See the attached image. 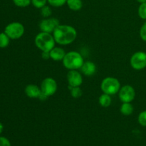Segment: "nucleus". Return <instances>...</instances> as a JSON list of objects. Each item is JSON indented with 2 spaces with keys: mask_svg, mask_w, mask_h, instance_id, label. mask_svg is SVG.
Here are the masks:
<instances>
[{
  "mask_svg": "<svg viewBox=\"0 0 146 146\" xmlns=\"http://www.w3.org/2000/svg\"><path fill=\"white\" fill-rule=\"evenodd\" d=\"M56 44L66 46L72 44L77 37V31L74 27L67 24H59L53 32Z\"/></svg>",
  "mask_w": 146,
  "mask_h": 146,
  "instance_id": "nucleus-1",
  "label": "nucleus"
},
{
  "mask_svg": "<svg viewBox=\"0 0 146 146\" xmlns=\"http://www.w3.org/2000/svg\"><path fill=\"white\" fill-rule=\"evenodd\" d=\"M34 43L37 48L41 51H50L55 47L56 41L54 36L49 33L41 31L36 36Z\"/></svg>",
  "mask_w": 146,
  "mask_h": 146,
  "instance_id": "nucleus-2",
  "label": "nucleus"
},
{
  "mask_svg": "<svg viewBox=\"0 0 146 146\" xmlns=\"http://www.w3.org/2000/svg\"><path fill=\"white\" fill-rule=\"evenodd\" d=\"M62 62L64 66L70 71L80 69L84 64V60L79 52L72 51L66 54Z\"/></svg>",
  "mask_w": 146,
  "mask_h": 146,
  "instance_id": "nucleus-3",
  "label": "nucleus"
},
{
  "mask_svg": "<svg viewBox=\"0 0 146 146\" xmlns=\"http://www.w3.org/2000/svg\"><path fill=\"white\" fill-rule=\"evenodd\" d=\"M101 89L104 94L110 96L115 95L121 89V83L118 78L108 76L104 78L101 84Z\"/></svg>",
  "mask_w": 146,
  "mask_h": 146,
  "instance_id": "nucleus-4",
  "label": "nucleus"
},
{
  "mask_svg": "<svg viewBox=\"0 0 146 146\" xmlns=\"http://www.w3.org/2000/svg\"><path fill=\"white\" fill-rule=\"evenodd\" d=\"M25 29L21 23L14 21L6 26L4 32L10 38V39L16 40L21 38L24 34Z\"/></svg>",
  "mask_w": 146,
  "mask_h": 146,
  "instance_id": "nucleus-5",
  "label": "nucleus"
},
{
  "mask_svg": "<svg viewBox=\"0 0 146 146\" xmlns=\"http://www.w3.org/2000/svg\"><path fill=\"white\" fill-rule=\"evenodd\" d=\"M40 88H41V93L48 98L56 93L58 85L54 78L47 77L41 81Z\"/></svg>",
  "mask_w": 146,
  "mask_h": 146,
  "instance_id": "nucleus-6",
  "label": "nucleus"
},
{
  "mask_svg": "<svg viewBox=\"0 0 146 146\" xmlns=\"http://www.w3.org/2000/svg\"><path fill=\"white\" fill-rule=\"evenodd\" d=\"M130 64L134 70L141 71L146 68V52L137 51L134 53L130 59Z\"/></svg>",
  "mask_w": 146,
  "mask_h": 146,
  "instance_id": "nucleus-7",
  "label": "nucleus"
},
{
  "mask_svg": "<svg viewBox=\"0 0 146 146\" xmlns=\"http://www.w3.org/2000/svg\"><path fill=\"white\" fill-rule=\"evenodd\" d=\"M136 93L131 85H125L121 87L118 92V98L122 103H131L135 98Z\"/></svg>",
  "mask_w": 146,
  "mask_h": 146,
  "instance_id": "nucleus-8",
  "label": "nucleus"
},
{
  "mask_svg": "<svg viewBox=\"0 0 146 146\" xmlns=\"http://www.w3.org/2000/svg\"><path fill=\"white\" fill-rule=\"evenodd\" d=\"M59 24L60 23L58 19L54 17L44 18L40 22L39 28L41 31L51 34Z\"/></svg>",
  "mask_w": 146,
  "mask_h": 146,
  "instance_id": "nucleus-9",
  "label": "nucleus"
},
{
  "mask_svg": "<svg viewBox=\"0 0 146 146\" xmlns=\"http://www.w3.org/2000/svg\"><path fill=\"white\" fill-rule=\"evenodd\" d=\"M68 88L81 86L83 84V77L78 70H70L67 74Z\"/></svg>",
  "mask_w": 146,
  "mask_h": 146,
  "instance_id": "nucleus-10",
  "label": "nucleus"
},
{
  "mask_svg": "<svg viewBox=\"0 0 146 146\" xmlns=\"http://www.w3.org/2000/svg\"><path fill=\"white\" fill-rule=\"evenodd\" d=\"M24 92L27 97L30 98H38L41 94V90L36 84H29L26 86Z\"/></svg>",
  "mask_w": 146,
  "mask_h": 146,
  "instance_id": "nucleus-11",
  "label": "nucleus"
},
{
  "mask_svg": "<svg viewBox=\"0 0 146 146\" xmlns=\"http://www.w3.org/2000/svg\"><path fill=\"white\" fill-rule=\"evenodd\" d=\"M80 69L84 75L86 76H91L96 74L97 68L96 65L94 62L91 61H84V64Z\"/></svg>",
  "mask_w": 146,
  "mask_h": 146,
  "instance_id": "nucleus-12",
  "label": "nucleus"
},
{
  "mask_svg": "<svg viewBox=\"0 0 146 146\" xmlns=\"http://www.w3.org/2000/svg\"><path fill=\"white\" fill-rule=\"evenodd\" d=\"M50 53V58L55 61H63L64 56H65L66 54L64 49L61 47H54L51 51H49Z\"/></svg>",
  "mask_w": 146,
  "mask_h": 146,
  "instance_id": "nucleus-13",
  "label": "nucleus"
},
{
  "mask_svg": "<svg viewBox=\"0 0 146 146\" xmlns=\"http://www.w3.org/2000/svg\"><path fill=\"white\" fill-rule=\"evenodd\" d=\"M98 103H99L100 106L103 108H108L111 105L112 103V98L111 96L108 94H101L98 98Z\"/></svg>",
  "mask_w": 146,
  "mask_h": 146,
  "instance_id": "nucleus-14",
  "label": "nucleus"
},
{
  "mask_svg": "<svg viewBox=\"0 0 146 146\" xmlns=\"http://www.w3.org/2000/svg\"><path fill=\"white\" fill-rule=\"evenodd\" d=\"M134 108L131 103H123L120 108V111L123 115H131L133 113Z\"/></svg>",
  "mask_w": 146,
  "mask_h": 146,
  "instance_id": "nucleus-15",
  "label": "nucleus"
},
{
  "mask_svg": "<svg viewBox=\"0 0 146 146\" xmlns=\"http://www.w3.org/2000/svg\"><path fill=\"white\" fill-rule=\"evenodd\" d=\"M66 4L70 9L74 11H79L83 7V2L81 0H67Z\"/></svg>",
  "mask_w": 146,
  "mask_h": 146,
  "instance_id": "nucleus-16",
  "label": "nucleus"
},
{
  "mask_svg": "<svg viewBox=\"0 0 146 146\" xmlns=\"http://www.w3.org/2000/svg\"><path fill=\"white\" fill-rule=\"evenodd\" d=\"M10 38L5 32L0 33V48H4L9 44Z\"/></svg>",
  "mask_w": 146,
  "mask_h": 146,
  "instance_id": "nucleus-17",
  "label": "nucleus"
},
{
  "mask_svg": "<svg viewBox=\"0 0 146 146\" xmlns=\"http://www.w3.org/2000/svg\"><path fill=\"white\" fill-rule=\"evenodd\" d=\"M70 88V91H71V95L73 98H78L82 96L83 92L80 86L78 87H71Z\"/></svg>",
  "mask_w": 146,
  "mask_h": 146,
  "instance_id": "nucleus-18",
  "label": "nucleus"
},
{
  "mask_svg": "<svg viewBox=\"0 0 146 146\" xmlns=\"http://www.w3.org/2000/svg\"><path fill=\"white\" fill-rule=\"evenodd\" d=\"M138 14L141 19L146 21V2L140 4L138 9Z\"/></svg>",
  "mask_w": 146,
  "mask_h": 146,
  "instance_id": "nucleus-19",
  "label": "nucleus"
},
{
  "mask_svg": "<svg viewBox=\"0 0 146 146\" xmlns=\"http://www.w3.org/2000/svg\"><path fill=\"white\" fill-rule=\"evenodd\" d=\"M40 12H41V16L44 18H48V17H51V14H52L51 9L50 8L49 6L47 5H45L42 8L40 9Z\"/></svg>",
  "mask_w": 146,
  "mask_h": 146,
  "instance_id": "nucleus-20",
  "label": "nucleus"
},
{
  "mask_svg": "<svg viewBox=\"0 0 146 146\" xmlns=\"http://www.w3.org/2000/svg\"><path fill=\"white\" fill-rule=\"evenodd\" d=\"M12 1L17 7H21V8L28 7L31 4V0H12Z\"/></svg>",
  "mask_w": 146,
  "mask_h": 146,
  "instance_id": "nucleus-21",
  "label": "nucleus"
},
{
  "mask_svg": "<svg viewBox=\"0 0 146 146\" xmlns=\"http://www.w3.org/2000/svg\"><path fill=\"white\" fill-rule=\"evenodd\" d=\"M67 0H48L49 5L54 7H60L66 4Z\"/></svg>",
  "mask_w": 146,
  "mask_h": 146,
  "instance_id": "nucleus-22",
  "label": "nucleus"
},
{
  "mask_svg": "<svg viewBox=\"0 0 146 146\" xmlns=\"http://www.w3.org/2000/svg\"><path fill=\"white\" fill-rule=\"evenodd\" d=\"M138 123L141 126L146 127V111H141L138 116Z\"/></svg>",
  "mask_w": 146,
  "mask_h": 146,
  "instance_id": "nucleus-23",
  "label": "nucleus"
},
{
  "mask_svg": "<svg viewBox=\"0 0 146 146\" xmlns=\"http://www.w3.org/2000/svg\"><path fill=\"white\" fill-rule=\"evenodd\" d=\"M48 2V0H31V4L34 7L37 9H41L45 5H46V3Z\"/></svg>",
  "mask_w": 146,
  "mask_h": 146,
  "instance_id": "nucleus-24",
  "label": "nucleus"
},
{
  "mask_svg": "<svg viewBox=\"0 0 146 146\" xmlns=\"http://www.w3.org/2000/svg\"><path fill=\"white\" fill-rule=\"evenodd\" d=\"M139 35L141 39L146 42V21L141 27V29H140L139 31Z\"/></svg>",
  "mask_w": 146,
  "mask_h": 146,
  "instance_id": "nucleus-25",
  "label": "nucleus"
},
{
  "mask_svg": "<svg viewBox=\"0 0 146 146\" xmlns=\"http://www.w3.org/2000/svg\"><path fill=\"white\" fill-rule=\"evenodd\" d=\"M0 146H11V143L6 137L0 136Z\"/></svg>",
  "mask_w": 146,
  "mask_h": 146,
  "instance_id": "nucleus-26",
  "label": "nucleus"
},
{
  "mask_svg": "<svg viewBox=\"0 0 146 146\" xmlns=\"http://www.w3.org/2000/svg\"><path fill=\"white\" fill-rule=\"evenodd\" d=\"M41 56H42L43 59L47 60L50 58V53L49 51H42L41 53Z\"/></svg>",
  "mask_w": 146,
  "mask_h": 146,
  "instance_id": "nucleus-27",
  "label": "nucleus"
},
{
  "mask_svg": "<svg viewBox=\"0 0 146 146\" xmlns=\"http://www.w3.org/2000/svg\"><path fill=\"white\" fill-rule=\"evenodd\" d=\"M3 131H4V125H3V124L0 122V135L2 133Z\"/></svg>",
  "mask_w": 146,
  "mask_h": 146,
  "instance_id": "nucleus-28",
  "label": "nucleus"
},
{
  "mask_svg": "<svg viewBox=\"0 0 146 146\" xmlns=\"http://www.w3.org/2000/svg\"><path fill=\"white\" fill-rule=\"evenodd\" d=\"M138 3L140 4H143V3H145L146 2V0H136Z\"/></svg>",
  "mask_w": 146,
  "mask_h": 146,
  "instance_id": "nucleus-29",
  "label": "nucleus"
}]
</instances>
